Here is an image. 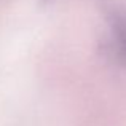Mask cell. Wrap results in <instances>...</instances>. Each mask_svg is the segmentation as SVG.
Segmentation results:
<instances>
[{
	"label": "cell",
	"mask_w": 126,
	"mask_h": 126,
	"mask_svg": "<svg viewBox=\"0 0 126 126\" xmlns=\"http://www.w3.org/2000/svg\"><path fill=\"white\" fill-rule=\"evenodd\" d=\"M112 46L117 59L126 65V13H112L109 18Z\"/></svg>",
	"instance_id": "6da1fadb"
}]
</instances>
